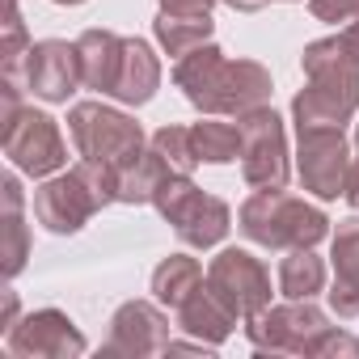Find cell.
<instances>
[{"label": "cell", "mask_w": 359, "mask_h": 359, "mask_svg": "<svg viewBox=\"0 0 359 359\" xmlns=\"http://www.w3.org/2000/svg\"><path fill=\"white\" fill-rule=\"evenodd\" d=\"M169 173H173V165H169L156 148H148V152L131 156V161L118 169V203H127V208L152 203V199H156V191L165 187V177H169Z\"/></svg>", "instance_id": "obj_21"}, {"label": "cell", "mask_w": 359, "mask_h": 359, "mask_svg": "<svg viewBox=\"0 0 359 359\" xmlns=\"http://www.w3.org/2000/svg\"><path fill=\"white\" fill-rule=\"evenodd\" d=\"M191 140H195L199 165H229V161L241 156V131H237V123H220L216 114L203 118V123H195Z\"/></svg>", "instance_id": "obj_24"}, {"label": "cell", "mask_w": 359, "mask_h": 359, "mask_svg": "<svg viewBox=\"0 0 359 359\" xmlns=\"http://www.w3.org/2000/svg\"><path fill=\"white\" fill-rule=\"evenodd\" d=\"M309 9H313L317 22L338 26V22H355L359 18V0H309Z\"/></svg>", "instance_id": "obj_27"}, {"label": "cell", "mask_w": 359, "mask_h": 359, "mask_svg": "<svg viewBox=\"0 0 359 359\" xmlns=\"http://www.w3.org/2000/svg\"><path fill=\"white\" fill-rule=\"evenodd\" d=\"M229 9H237V13H258V9H266L271 0H224Z\"/></svg>", "instance_id": "obj_31"}, {"label": "cell", "mask_w": 359, "mask_h": 359, "mask_svg": "<svg viewBox=\"0 0 359 359\" xmlns=\"http://www.w3.org/2000/svg\"><path fill=\"white\" fill-rule=\"evenodd\" d=\"M237 229L266 250H304L330 237V216L279 187V191L250 195L237 212Z\"/></svg>", "instance_id": "obj_4"}, {"label": "cell", "mask_w": 359, "mask_h": 359, "mask_svg": "<svg viewBox=\"0 0 359 359\" xmlns=\"http://www.w3.org/2000/svg\"><path fill=\"white\" fill-rule=\"evenodd\" d=\"M334 287H330V309L342 321L359 317V216L342 220L334 229Z\"/></svg>", "instance_id": "obj_15"}, {"label": "cell", "mask_w": 359, "mask_h": 359, "mask_svg": "<svg viewBox=\"0 0 359 359\" xmlns=\"http://www.w3.org/2000/svg\"><path fill=\"white\" fill-rule=\"evenodd\" d=\"M321 287H325V262L313 254V245L287 250V258L279 262V292L287 300H313Z\"/></svg>", "instance_id": "obj_23"}, {"label": "cell", "mask_w": 359, "mask_h": 359, "mask_svg": "<svg viewBox=\"0 0 359 359\" xmlns=\"http://www.w3.org/2000/svg\"><path fill=\"white\" fill-rule=\"evenodd\" d=\"M68 131L85 161H102L114 169H123L131 156L144 152V127L131 114L110 110L102 102H76L68 110Z\"/></svg>", "instance_id": "obj_6"}, {"label": "cell", "mask_w": 359, "mask_h": 359, "mask_svg": "<svg viewBox=\"0 0 359 359\" xmlns=\"http://www.w3.org/2000/svg\"><path fill=\"white\" fill-rule=\"evenodd\" d=\"M110 203H118V169L81 156V165L34 191V220L55 237H72Z\"/></svg>", "instance_id": "obj_3"}, {"label": "cell", "mask_w": 359, "mask_h": 359, "mask_svg": "<svg viewBox=\"0 0 359 359\" xmlns=\"http://www.w3.org/2000/svg\"><path fill=\"white\" fill-rule=\"evenodd\" d=\"M76 55H81V81H85V89L114 93L118 68H123V39L114 30H85L76 39Z\"/></svg>", "instance_id": "obj_19"}, {"label": "cell", "mask_w": 359, "mask_h": 359, "mask_svg": "<svg viewBox=\"0 0 359 359\" xmlns=\"http://www.w3.org/2000/svg\"><path fill=\"white\" fill-rule=\"evenodd\" d=\"M161 9H169V13H212L216 0H161Z\"/></svg>", "instance_id": "obj_29"}, {"label": "cell", "mask_w": 359, "mask_h": 359, "mask_svg": "<svg viewBox=\"0 0 359 359\" xmlns=\"http://www.w3.org/2000/svg\"><path fill=\"white\" fill-rule=\"evenodd\" d=\"M237 131H241V173L245 182L258 191H279L287 187V135H283V118L271 106H254L245 114H237Z\"/></svg>", "instance_id": "obj_8"}, {"label": "cell", "mask_w": 359, "mask_h": 359, "mask_svg": "<svg viewBox=\"0 0 359 359\" xmlns=\"http://www.w3.org/2000/svg\"><path fill=\"white\" fill-rule=\"evenodd\" d=\"M342 43H346V47H351V55L359 60V18H355L346 30H342Z\"/></svg>", "instance_id": "obj_32"}, {"label": "cell", "mask_w": 359, "mask_h": 359, "mask_svg": "<svg viewBox=\"0 0 359 359\" xmlns=\"http://www.w3.org/2000/svg\"><path fill=\"white\" fill-rule=\"evenodd\" d=\"M152 148L173 165V173H191V169L199 165V156H195V140H191V127H173V123H165L161 131H152Z\"/></svg>", "instance_id": "obj_25"}, {"label": "cell", "mask_w": 359, "mask_h": 359, "mask_svg": "<svg viewBox=\"0 0 359 359\" xmlns=\"http://www.w3.org/2000/svg\"><path fill=\"white\" fill-rule=\"evenodd\" d=\"M296 173H300V187L309 195H317L321 203L346 195L351 148L342 140V127H304V131H296Z\"/></svg>", "instance_id": "obj_10"}, {"label": "cell", "mask_w": 359, "mask_h": 359, "mask_svg": "<svg viewBox=\"0 0 359 359\" xmlns=\"http://www.w3.org/2000/svg\"><path fill=\"white\" fill-rule=\"evenodd\" d=\"M5 156L13 161V169L30 173V177H55L68 165V144L60 135V123L34 106H22L5 127Z\"/></svg>", "instance_id": "obj_9"}, {"label": "cell", "mask_w": 359, "mask_h": 359, "mask_svg": "<svg viewBox=\"0 0 359 359\" xmlns=\"http://www.w3.org/2000/svg\"><path fill=\"white\" fill-rule=\"evenodd\" d=\"M0 203H5V212H0V266H5V279H18L26 271V258H30V229L22 220V208H26V195H22V182L18 173H5L0 177Z\"/></svg>", "instance_id": "obj_16"}, {"label": "cell", "mask_w": 359, "mask_h": 359, "mask_svg": "<svg viewBox=\"0 0 359 359\" xmlns=\"http://www.w3.org/2000/svg\"><path fill=\"white\" fill-rule=\"evenodd\" d=\"M300 68L309 85L292 97L296 131L304 127H346L359 110V60L342 43V34L317 39L304 47Z\"/></svg>", "instance_id": "obj_2"}, {"label": "cell", "mask_w": 359, "mask_h": 359, "mask_svg": "<svg viewBox=\"0 0 359 359\" xmlns=\"http://www.w3.org/2000/svg\"><path fill=\"white\" fill-rule=\"evenodd\" d=\"M208 287L241 317H258L271 304V271L262 266V258H254L250 250H220L208 266Z\"/></svg>", "instance_id": "obj_11"}, {"label": "cell", "mask_w": 359, "mask_h": 359, "mask_svg": "<svg viewBox=\"0 0 359 359\" xmlns=\"http://www.w3.org/2000/svg\"><path fill=\"white\" fill-rule=\"evenodd\" d=\"M161 89V60L156 51L144 43V39H123V68H118V81H114V102L123 106H144L152 102Z\"/></svg>", "instance_id": "obj_17"}, {"label": "cell", "mask_w": 359, "mask_h": 359, "mask_svg": "<svg viewBox=\"0 0 359 359\" xmlns=\"http://www.w3.org/2000/svg\"><path fill=\"white\" fill-rule=\"evenodd\" d=\"M169 342H173L169 317L152 300H127L110 317V334L102 342V355H127V359L169 355Z\"/></svg>", "instance_id": "obj_13"}, {"label": "cell", "mask_w": 359, "mask_h": 359, "mask_svg": "<svg viewBox=\"0 0 359 359\" xmlns=\"http://www.w3.org/2000/svg\"><path fill=\"white\" fill-rule=\"evenodd\" d=\"M0 304H5V313H0V330H13L18 321H22V304H18V292L13 287H5V296H0Z\"/></svg>", "instance_id": "obj_28"}, {"label": "cell", "mask_w": 359, "mask_h": 359, "mask_svg": "<svg viewBox=\"0 0 359 359\" xmlns=\"http://www.w3.org/2000/svg\"><path fill=\"white\" fill-rule=\"evenodd\" d=\"M81 81V55H76V43H64V39H43L30 47V60H26V89L43 102H68L76 93Z\"/></svg>", "instance_id": "obj_14"}, {"label": "cell", "mask_w": 359, "mask_h": 359, "mask_svg": "<svg viewBox=\"0 0 359 359\" xmlns=\"http://www.w3.org/2000/svg\"><path fill=\"white\" fill-rule=\"evenodd\" d=\"M355 148H359V123H355Z\"/></svg>", "instance_id": "obj_34"}, {"label": "cell", "mask_w": 359, "mask_h": 359, "mask_svg": "<svg viewBox=\"0 0 359 359\" xmlns=\"http://www.w3.org/2000/svg\"><path fill=\"white\" fill-rule=\"evenodd\" d=\"M51 5H85V0H51Z\"/></svg>", "instance_id": "obj_33"}, {"label": "cell", "mask_w": 359, "mask_h": 359, "mask_svg": "<svg viewBox=\"0 0 359 359\" xmlns=\"http://www.w3.org/2000/svg\"><path fill=\"white\" fill-rule=\"evenodd\" d=\"M85 346V334L60 309H34L5 334V351L13 359H76Z\"/></svg>", "instance_id": "obj_12"}, {"label": "cell", "mask_w": 359, "mask_h": 359, "mask_svg": "<svg viewBox=\"0 0 359 359\" xmlns=\"http://www.w3.org/2000/svg\"><path fill=\"white\" fill-rule=\"evenodd\" d=\"M203 266H199V258H191V254H169V258H161L156 262V271H152V300L156 304H165V309H182L199 287H203Z\"/></svg>", "instance_id": "obj_20"}, {"label": "cell", "mask_w": 359, "mask_h": 359, "mask_svg": "<svg viewBox=\"0 0 359 359\" xmlns=\"http://www.w3.org/2000/svg\"><path fill=\"white\" fill-rule=\"evenodd\" d=\"M359 359V338H351L346 330H338V325H330L321 338H317V346H313V359Z\"/></svg>", "instance_id": "obj_26"}, {"label": "cell", "mask_w": 359, "mask_h": 359, "mask_svg": "<svg viewBox=\"0 0 359 359\" xmlns=\"http://www.w3.org/2000/svg\"><path fill=\"white\" fill-rule=\"evenodd\" d=\"M241 317L208 287V279H203V287L177 309V330L182 334H191V338H199V342H208V346H220L229 334H233V325H237Z\"/></svg>", "instance_id": "obj_18"}, {"label": "cell", "mask_w": 359, "mask_h": 359, "mask_svg": "<svg viewBox=\"0 0 359 359\" xmlns=\"http://www.w3.org/2000/svg\"><path fill=\"white\" fill-rule=\"evenodd\" d=\"M152 208L165 216V224H173V233L195 250H212L229 237L233 229V212L224 199L208 195L203 187H195L191 173H169L165 187L156 191Z\"/></svg>", "instance_id": "obj_5"}, {"label": "cell", "mask_w": 359, "mask_h": 359, "mask_svg": "<svg viewBox=\"0 0 359 359\" xmlns=\"http://www.w3.org/2000/svg\"><path fill=\"white\" fill-rule=\"evenodd\" d=\"M325 330H330V321L313 300L266 304L258 317L245 321L250 346L262 351V355H309L313 359V346Z\"/></svg>", "instance_id": "obj_7"}, {"label": "cell", "mask_w": 359, "mask_h": 359, "mask_svg": "<svg viewBox=\"0 0 359 359\" xmlns=\"http://www.w3.org/2000/svg\"><path fill=\"white\" fill-rule=\"evenodd\" d=\"M355 212H359V161H351V173H346V195H342Z\"/></svg>", "instance_id": "obj_30"}, {"label": "cell", "mask_w": 359, "mask_h": 359, "mask_svg": "<svg viewBox=\"0 0 359 359\" xmlns=\"http://www.w3.org/2000/svg\"><path fill=\"white\" fill-rule=\"evenodd\" d=\"M173 85L203 114H245L271 102V72L258 60H229L216 43L195 47L173 64Z\"/></svg>", "instance_id": "obj_1"}, {"label": "cell", "mask_w": 359, "mask_h": 359, "mask_svg": "<svg viewBox=\"0 0 359 359\" xmlns=\"http://www.w3.org/2000/svg\"><path fill=\"white\" fill-rule=\"evenodd\" d=\"M212 30H216L212 13H169V9H161L156 22H152L156 43H161L173 60H182V55H191L195 47L212 43Z\"/></svg>", "instance_id": "obj_22"}]
</instances>
